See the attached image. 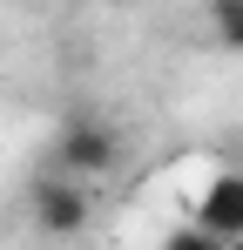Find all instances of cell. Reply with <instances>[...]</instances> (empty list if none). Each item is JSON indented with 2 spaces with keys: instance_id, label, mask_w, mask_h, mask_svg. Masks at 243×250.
<instances>
[{
  "instance_id": "5",
  "label": "cell",
  "mask_w": 243,
  "mask_h": 250,
  "mask_svg": "<svg viewBox=\"0 0 243 250\" xmlns=\"http://www.w3.org/2000/svg\"><path fill=\"white\" fill-rule=\"evenodd\" d=\"M237 54H243V47H237Z\"/></svg>"
},
{
  "instance_id": "4",
  "label": "cell",
  "mask_w": 243,
  "mask_h": 250,
  "mask_svg": "<svg viewBox=\"0 0 243 250\" xmlns=\"http://www.w3.org/2000/svg\"><path fill=\"white\" fill-rule=\"evenodd\" d=\"M209 27L223 47H243V0H209Z\"/></svg>"
},
{
  "instance_id": "1",
  "label": "cell",
  "mask_w": 243,
  "mask_h": 250,
  "mask_svg": "<svg viewBox=\"0 0 243 250\" xmlns=\"http://www.w3.org/2000/svg\"><path fill=\"white\" fill-rule=\"evenodd\" d=\"M54 163H61V176H81V183L108 176V169L122 163L115 122H101V115H68V122H61V142H54Z\"/></svg>"
},
{
  "instance_id": "2",
  "label": "cell",
  "mask_w": 243,
  "mask_h": 250,
  "mask_svg": "<svg viewBox=\"0 0 243 250\" xmlns=\"http://www.w3.org/2000/svg\"><path fill=\"white\" fill-rule=\"evenodd\" d=\"M88 216H95V196L81 189V176H47V183H34V223L47 237H81Z\"/></svg>"
},
{
  "instance_id": "3",
  "label": "cell",
  "mask_w": 243,
  "mask_h": 250,
  "mask_svg": "<svg viewBox=\"0 0 243 250\" xmlns=\"http://www.w3.org/2000/svg\"><path fill=\"white\" fill-rule=\"evenodd\" d=\"M196 237L202 244H243V176L223 169L196 196Z\"/></svg>"
}]
</instances>
